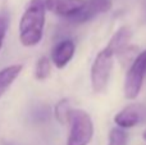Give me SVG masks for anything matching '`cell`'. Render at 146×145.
<instances>
[{
	"label": "cell",
	"instance_id": "obj_10",
	"mask_svg": "<svg viewBox=\"0 0 146 145\" xmlns=\"http://www.w3.org/2000/svg\"><path fill=\"white\" fill-rule=\"evenodd\" d=\"M131 37H132L131 28L127 27V26H123V27H121L115 33H114L113 37L110 39V41L108 43L106 46L117 55L119 51L124 50V48L128 45Z\"/></svg>",
	"mask_w": 146,
	"mask_h": 145
},
{
	"label": "cell",
	"instance_id": "obj_12",
	"mask_svg": "<svg viewBox=\"0 0 146 145\" xmlns=\"http://www.w3.org/2000/svg\"><path fill=\"white\" fill-rule=\"evenodd\" d=\"M51 72V63L50 59L48 57H41L36 63V68H35V77L38 81H44L50 76Z\"/></svg>",
	"mask_w": 146,
	"mask_h": 145
},
{
	"label": "cell",
	"instance_id": "obj_1",
	"mask_svg": "<svg viewBox=\"0 0 146 145\" xmlns=\"http://www.w3.org/2000/svg\"><path fill=\"white\" fill-rule=\"evenodd\" d=\"M45 5L42 0H31L19 21V41L23 46H36L44 36Z\"/></svg>",
	"mask_w": 146,
	"mask_h": 145
},
{
	"label": "cell",
	"instance_id": "obj_15",
	"mask_svg": "<svg viewBox=\"0 0 146 145\" xmlns=\"http://www.w3.org/2000/svg\"><path fill=\"white\" fill-rule=\"evenodd\" d=\"M144 140L146 141V131H145V132H144Z\"/></svg>",
	"mask_w": 146,
	"mask_h": 145
},
{
	"label": "cell",
	"instance_id": "obj_14",
	"mask_svg": "<svg viewBox=\"0 0 146 145\" xmlns=\"http://www.w3.org/2000/svg\"><path fill=\"white\" fill-rule=\"evenodd\" d=\"M8 26H9V17L5 13H0V50H1L3 44H4Z\"/></svg>",
	"mask_w": 146,
	"mask_h": 145
},
{
	"label": "cell",
	"instance_id": "obj_3",
	"mask_svg": "<svg viewBox=\"0 0 146 145\" xmlns=\"http://www.w3.org/2000/svg\"><path fill=\"white\" fill-rule=\"evenodd\" d=\"M115 54L108 48L103 49L96 55L92 66H91V86L94 92H103L106 89L109 77L113 68V58Z\"/></svg>",
	"mask_w": 146,
	"mask_h": 145
},
{
	"label": "cell",
	"instance_id": "obj_6",
	"mask_svg": "<svg viewBox=\"0 0 146 145\" xmlns=\"http://www.w3.org/2000/svg\"><path fill=\"white\" fill-rule=\"evenodd\" d=\"M110 8L111 0H85V5L81 8V10H78L73 17L67 21L74 25H81V23L88 22L101 13L108 12Z\"/></svg>",
	"mask_w": 146,
	"mask_h": 145
},
{
	"label": "cell",
	"instance_id": "obj_8",
	"mask_svg": "<svg viewBox=\"0 0 146 145\" xmlns=\"http://www.w3.org/2000/svg\"><path fill=\"white\" fill-rule=\"evenodd\" d=\"M76 45L72 40H62L51 50V62L56 68H64L74 55Z\"/></svg>",
	"mask_w": 146,
	"mask_h": 145
},
{
	"label": "cell",
	"instance_id": "obj_9",
	"mask_svg": "<svg viewBox=\"0 0 146 145\" xmlns=\"http://www.w3.org/2000/svg\"><path fill=\"white\" fill-rule=\"evenodd\" d=\"M23 69L22 64H12L0 69V98L8 91Z\"/></svg>",
	"mask_w": 146,
	"mask_h": 145
},
{
	"label": "cell",
	"instance_id": "obj_7",
	"mask_svg": "<svg viewBox=\"0 0 146 145\" xmlns=\"http://www.w3.org/2000/svg\"><path fill=\"white\" fill-rule=\"evenodd\" d=\"M46 10L69 19L85 5V0H42Z\"/></svg>",
	"mask_w": 146,
	"mask_h": 145
},
{
	"label": "cell",
	"instance_id": "obj_11",
	"mask_svg": "<svg viewBox=\"0 0 146 145\" xmlns=\"http://www.w3.org/2000/svg\"><path fill=\"white\" fill-rule=\"evenodd\" d=\"M72 108L71 104H69L68 99H62L56 103L55 109H54V114H55V118L60 125H66V123H69V120H71V113H72Z\"/></svg>",
	"mask_w": 146,
	"mask_h": 145
},
{
	"label": "cell",
	"instance_id": "obj_2",
	"mask_svg": "<svg viewBox=\"0 0 146 145\" xmlns=\"http://www.w3.org/2000/svg\"><path fill=\"white\" fill-rule=\"evenodd\" d=\"M71 130L67 145H88L94 135V123L90 114L82 109H73L71 113Z\"/></svg>",
	"mask_w": 146,
	"mask_h": 145
},
{
	"label": "cell",
	"instance_id": "obj_4",
	"mask_svg": "<svg viewBox=\"0 0 146 145\" xmlns=\"http://www.w3.org/2000/svg\"><path fill=\"white\" fill-rule=\"evenodd\" d=\"M146 74V50L141 51L133 61L124 80V96L132 100L141 91Z\"/></svg>",
	"mask_w": 146,
	"mask_h": 145
},
{
	"label": "cell",
	"instance_id": "obj_5",
	"mask_svg": "<svg viewBox=\"0 0 146 145\" xmlns=\"http://www.w3.org/2000/svg\"><path fill=\"white\" fill-rule=\"evenodd\" d=\"M146 121V107L142 104H129L118 112L114 117V122L119 128H131L141 125Z\"/></svg>",
	"mask_w": 146,
	"mask_h": 145
},
{
	"label": "cell",
	"instance_id": "obj_13",
	"mask_svg": "<svg viewBox=\"0 0 146 145\" xmlns=\"http://www.w3.org/2000/svg\"><path fill=\"white\" fill-rule=\"evenodd\" d=\"M109 145H127V134L123 128H111L109 134Z\"/></svg>",
	"mask_w": 146,
	"mask_h": 145
}]
</instances>
